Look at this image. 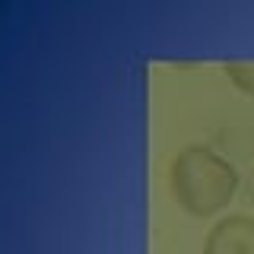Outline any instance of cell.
Instances as JSON below:
<instances>
[{
    "instance_id": "obj_2",
    "label": "cell",
    "mask_w": 254,
    "mask_h": 254,
    "mask_svg": "<svg viewBox=\"0 0 254 254\" xmlns=\"http://www.w3.org/2000/svg\"><path fill=\"white\" fill-rule=\"evenodd\" d=\"M203 254H254V216L251 213L219 216L203 238Z\"/></svg>"
},
{
    "instance_id": "obj_3",
    "label": "cell",
    "mask_w": 254,
    "mask_h": 254,
    "mask_svg": "<svg viewBox=\"0 0 254 254\" xmlns=\"http://www.w3.org/2000/svg\"><path fill=\"white\" fill-rule=\"evenodd\" d=\"M222 70H226V76L232 79L235 89L254 95V61L251 58H232V61L222 64Z\"/></svg>"
},
{
    "instance_id": "obj_1",
    "label": "cell",
    "mask_w": 254,
    "mask_h": 254,
    "mask_svg": "<svg viewBox=\"0 0 254 254\" xmlns=\"http://www.w3.org/2000/svg\"><path fill=\"white\" fill-rule=\"evenodd\" d=\"M238 169L206 143H188L169 162V190L190 216H216L238 190Z\"/></svg>"
}]
</instances>
